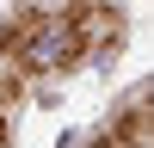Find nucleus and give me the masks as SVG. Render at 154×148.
<instances>
[{
  "label": "nucleus",
  "instance_id": "f03ea898",
  "mask_svg": "<svg viewBox=\"0 0 154 148\" xmlns=\"http://www.w3.org/2000/svg\"><path fill=\"white\" fill-rule=\"evenodd\" d=\"M105 142H111V148H154V123H148V93H130V99H123V111L111 117Z\"/></svg>",
  "mask_w": 154,
  "mask_h": 148
},
{
  "label": "nucleus",
  "instance_id": "39448f33",
  "mask_svg": "<svg viewBox=\"0 0 154 148\" xmlns=\"http://www.w3.org/2000/svg\"><path fill=\"white\" fill-rule=\"evenodd\" d=\"M86 148H111V142H105V136H99V142H86Z\"/></svg>",
  "mask_w": 154,
  "mask_h": 148
},
{
  "label": "nucleus",
  "instance_id": "7ed1b4c3",
  "mask_svg": "<svg viewBox=\"0 0 154 148\" xmlns=\"http://www.w3.org/2000/svg\"><path fill=\"white\" fill-rule=\"evenodd\" d=\"M74 12V31H80V49L93 56V49H117V37H123V19L117 12H105V6H68Z\"/></svg>",
  "mask_w": 154,
  "mask_h": 148
},
{
  "label": "nucleus",
  "instance_id": "f257e3e1",
  "mask_svg": "<svg viewBox=\"0 0 154 148\" xmlns=\"http://www.w3.org/2000/svg\"><path fill=\"white\" fill-rule=\"evenodd\" d=\"M0 56L19 74H68L74 62H86V49H80V31H74V12L31 6L0 25Z\"/></svg>",
  "mask_w": 154,
  "mask_h": 148
},
{
  "label": "nucleus",
  "instance_id": "20e7f679",
  "mask_svg": "<svg viewBox=\"0 0 154 148\" xmlns=\"http://www.w3.org/2000/svg\"><path fill=\"white\" fill-rule=\"evenodd\" d=\"M0 148H6V117H0Z\"/></svg>",
  "mask_w": 154,
  "mask_h": 148
}]
</instances>
